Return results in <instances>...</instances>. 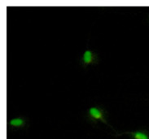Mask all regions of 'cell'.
Here are the masks:
<instances>
[{
    "instance_id": "cell-2",
    "label": "cell",
    "mask_w": 149,
    "mask_h": 139,
    "mask_svg": "<svg viewBox=\"0 0 149 139\" xmlns=\"http://www.w3.org/2000/svg\"><path fill=\"white\" fill-rule=\"evenodd\" d=\"M95 60V55H94V52L91 50H86V51L83 53L82 55V62L83 64L87 65L92 63L93 61Z\"/></svg>"
},
{
    "instance_id": "cell-1",
    "label": "cell",
    "mask_w": 149,
    "mask_h": 139,
    "mask_svg": "<svg viewBox=\"0 0 149 139\" xmlns=\"http://www.w3.org/2000/svg\"><path fill=\"white\" fill-rule=\"evenodd\" d=\"M88 113L90 116L94 120H103L104 115H103V111H101L100 108L96 107H92L89 109Z\"/></svg>"
},
{
    "instance_id": "cell-4",
    "label": "cell",
    "mask_w": 149,
    "mask_h": 139,
    "mask_svg": "<svg viewBox=\"0 0 149 139\" xmlns=\"http://www.w3.org/2000/svg\"><path fill=\"white\" fill-rule=\"evenodd\" d=\"M9 123H10V125H12L13 127H20L24 125V121L22 118H14L11 120Z\"/></svg>"
},
{
    "instance_id": "cell-3",
    "label": "cell",
    "mask_w": 149,
    "mask_h": 139,
    "mask_svg": "<svg viewBox=\"0 0 149 139\" xmlns=\"http://www.w3.org/2000/svg\"><path fill=\"white\" fill-rule=\"evenodd\" d=\"M133 139H149V135L143 131H135L130 133Z\"/></svg>"
}]
</instances>
